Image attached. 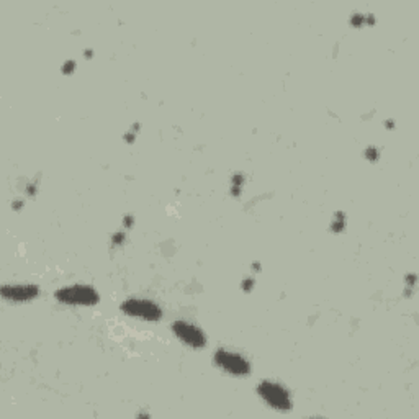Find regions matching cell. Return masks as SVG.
I'll return each mask as SVG.
<instances>
[{
  "label": "cell",
  "mask_w": 419,
  "mask_h": 419,
  "mask_svg": "<svg viewBox=\"0 0 419 419\" xmlns=\"http://www.w3.org/2000/svg\"><path fill=\"white\" fill-rule=\"evenodd\" d=\"M40 295L36 285H6L2 287V296L10 301H30Z\"/></svg>",
  "instance_id": "cell-6"
},
{
  "label": "cell",
  "mask_w": 419,
  "mask_h": 419,
  "mask_svg": "<svg viewBox=\"0 0 419 419\" xmlns=\"http://www.w3.org/2000/svg\"><path fill=\"white\" fill-rule=\"evenodd\" d=\"M257 392L272 408L280 409V411H287V409L291 408L289 392H287V390L279 383L262 382L257 387Z\"/></svg>",
  "instance_id": "cell-3"
},
{
  "label": "cell",
  "mask_w": 419,
  "mask_h": 419,
  "mask_svg": "<svg viewBox=\"0 0 419 419\" xmlns=\"http://www.w3.org/2000/svg\"><path fill=\"white\" fill-rule=\"evenodd\" d=\"M172 331L182 342L192 347H204L205 346V334L200 331L194 324L185 321H176L172 324Z\"/></svg>",
  "instance_id": "cell-5"
},
{
  "label": "cell",
  "mask_w": 419,
  "mask_h": 419,
  "mask_svg": "<svg viewBox=\"0 0 419 419\" xmlns=\"http://www.w3.org/2000/svg\"><path fill=\"white\" fill-rule=\"evenodd\" d=\"M121 312L128 314V317L148 319V321H158V319L162 317L161 308L148 300H126L125 303L121 305Z\"/></svg>",
  "instance_id": "cell-2"
},
{
  "label": "cell",
  "mask_w": 419,
  "mask_h": 419,
  "mask_svg": "<svg viewBox=\"0 0 419 419\" xmlns=\"http://www.w3.org/2000/svg\"><path fill=\"white\" fill-rule=\"evenodd\" d=\"M215 362L216 365L233 375H247L251 370L249 362L239 354H234V352L218 351L215 354Z\"/></svg>",
  "instance_id": "cell-4"
},
{
  "label": "cell",
  "mask_w": 419,
  "mask_h": 419,
  "mask_svg": "<svg viewBox=\"0 0 419 419\" xmlns=\"http://www.w3.org/2000/svg\"><path fill=\"white\" fill-rule=\"evenodd\" d=\"M123 236H125V234H121V233L120 234H115L113 241H115V243H121V241H123Z\"/></svg>",
  "instance_id": "cell-8"
},
{
  "label": "cell",
  "mask_w": 419,
  "mask_h": 419,
  "mask_svg": "<svg viewBox=\"0 0 419 419\" xmlns=\"http://www.w3.org/2000/svg\"><path fill=\"white\" fill-rule=\"evenodd\" d=\"M243 287H244V290H251V287H252V280H244Z\"/></svg>",
  "instance_id": "cell-7"
},
{
  "label": "cell",
  "mask_w": 419,
  "mask_h": 419,
  "mask_svg": "<svg viewBox=\"0 0 419 419\" xmlns=\"http://www.w3.org/2000/svg\"><path fill=\"white\" fill-rule=\"evenodd\" d=\"M56 300L66 305H96L98 294L89 285L64 287L56 291Z\"/></svg>",
  "instance_id": "cell-1"
}]
</instances>
